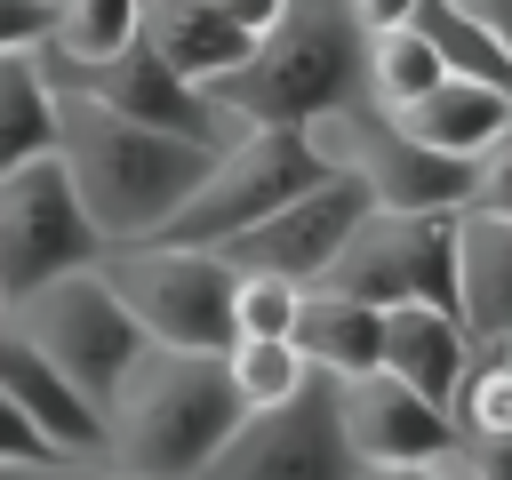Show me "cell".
<instances>
[{
	"mask_svg": "<svg viewBox=\"0 0 512 480\" xmlns=\"http://www.w3.org/2000/svg\"><path fill=\"white\" fill-rule=\"evenodd\" d=\"M96 256H104V240L80 216L56 152H40V160H24V168L0 176V304L48 288L64 272H88Z\"/></svg>",
	"mask_w": 512,
	"mask_h": 480,
	"instance_id": "9c48e42d",
	"label": "cell"
},
{
	"mask_svg": "<svg viewBox=\"0 0 512 480\" xmlns=\"http://www.w3.org/2000/svg\"><path fill=\"white\" fill-rule=\"evenodd\" d=\"M312 288L352 296L368 312H400V304L456 312V216H376L368 208Z\"/></svg>",
	"mask_w": 512,
	"mask_h": 480,
	"instance_id": "ba28073f",
	"label": "cell"
},
{
	"mask_svg": "<svg viewBox=\"0 0 512 480\" xmlns=\"http://www.w3.org/2000/svg\"><path fill=\"white\" fill-rule=\"evenodd\" d=\"M96 272L152 352H224L232 344V264L224 256L128 240V248H104Z\"/></svg>",
	"mask_w": 512,
	"mask_h": 480,
	"instance_id": "277c9868",
	"label": "cell"
},
{
	"mask_svg": "<svg viewBox=\"0 0 512 480\" xmlns=\"http://www.w3.org/2000/svg\"><path fill=\"white\" fill-rule=\"evenodd\" d=\"M216 368H224L240 416H264V408H280V400H296V392L312 384V368H304L288 344H224Z\"/></svg>",
	"mask_w": 512,
	"mask_h": 480,
	"instance_id": "7402d4cb",
	"label": "cell"
},
{
	"mask_svg": "<svg viewBox=\"0 0 512 480\" xmlns=\"http://www.w3.org/2000/svg\"><path fill=\"white\" fill-rule=\"evenodd\" d=\"M456 328L480 352L512 344V224L456 216Z\"/></svg>",
	"mask_w": 512,
	"mask_h": 480,
	"instance_id": "e0dca14e",
	"label": "cell"
},
{
	"mask_svg": "<svg viewBox=\"0 0 512 480\" xmlns=\"http://www.w3.org/2000/svg\"><path fill=\"white\" fill-rule=\"evenodd\" d=\"M56 32V0H0V56H40Z\"/></svg>",
	"mask_w": 512,
	"mask_h": 480,
	"instance_id": "83f0119b",
	"label": "cell"
},
{
	"mask_svg": "<svg viewBox=\"0 0 512 480\" xmlns=\"http://www.w3.org/2000/svg\"><path fill=\"white\" fill-rule=\"evenodd\" d=\"M328 168L312 160V144L296 136V128H240L232 144H216L208 152V168H200V184L184 192V208L152 232L160 248H232L248 224H264L272 208H288L304 184H320Z\"/></svg>",
	"mask_w": 512,
	"mask_h": 480,
	"instance_id": "5b68a950",
	"label": "cell"
},
{
	"mask_svg": "<svg viewBox=\"0 0 512 480\" xmlns=\"http://www.w3.org/2000/svg\"><path fill=\"white\" fill-rule=\"evenodd\" d=\"M304 144H312V160H320L328 176L360 184V200H368L376 216H456V208H464V184H472L464 160L424 152V144L400 136L376 104L328 112L320 128H304Z\"/></svg>",
	"mask_w": 512,
	"mask_h": 480,
	"instance_id": "8992f818",
	"label": "cell"
},
{
	"mask_svg": "<svg viewBox=\"0 0 512 480\" xmlns=\"http://www.w3.org/2000/svg\"><path fill=\"white\" fill-rule=\"evenodd\" d=\"M448 432H480V440H512V360L480 352L464 360L456 392H448Z\"/></svg>",
	"mask_w": 512,
	"mask_h": 480,
	"instance_id": "603a6c76",
	"label": "cell"
},
{
	"mask_svg": "<svg viewBox=\"0 0 512 480\" xmlns=\"http://www.w3.org/2000/svg\"><path fill=\"white\" fill-rule=\"evenodd\" d=\"M456 8H464V16L504 48V64H512V0H456Z\"/></svg>",
	"mask_w": 512,
	"mask_h": 480,
	"instance_id": "1f68e13d",
	"label": "cell"
},
{
	"mask_svg": "<svg viewBox=\"0 0 512 480\" xmlns=\"http://www.w3.org/2000/svg\"><path fill=\"white\" fill-rule=\"evenodd\" d=\"M136 8H152V0H136Z\"/></svg>",
	"mask_w": 512,
	"mask_h": 480,
	"instance_id": "74e56055",
	"label": "cell"
},
{
	"mask_svg": "<svg viewBox=\"0 0 512 480\" xmlns=\"http://www.w3.org/2000/svg\"><path fill=\"white\" fill-rule=\"evenodd\" d=\"M472 360V336L456 328V312H432V304H400V312H376V368L392 384H408L416 400L448 408L456 376Z\"/></svg>",
	"mask_w": 512,
	"mask_h": 480,
	"instance_id": "9a60e30c",
	"label": "cell"
},
{
	"mask_svg": "<svg viewBox=\"0 0 512 480\" xmlns=\"http://www.w3.org/2000/svg\"><path fill=\"white\" fill-rule=\"evenodd\" d=\"M360 24L344 16V0H288L272 16V32L208 88V112H232L240 128H320L360 96Z\"/></svg>",
	"mask_w": 512,
	"mask_h": 480,
	"instance_id": "3957f363",
	"label": "cell"
},
{
	"mask_svg": "<svg viewBox=\"0 0 512 480\" xmlns=\"http://www.w3.org/2000/svg\"><path fill=\"white\" fill-rule=\"evenodd\" d=\"M96 424H104L96 464H112L128 480H200V464L232 440L240 400H232L216 352H152L144 344Z\"/></svg>",
	"mask_w": 512,
	"mask_h": 480,
	"instance_id": "7a4b0ae2",
	"label": "cell"
},
{
	"mask_svg": "<svg viewBox=\"0 0 512 480\" xmlns=\"http://www.w3.org/2000/svg\"><path fill=\"white\" fill-rule=\"evenodd\" d=\"M288 352H296L320 384H352V376L376 368V312L352 304V296L304 288V296H296V320H288Z\"/></svg>",
	"mask_w": 512,
	"mask_h": 480,
	"instance_id": "ac0fdd59",
	"label": "cell"
},
{
	"mask_svg": "<svg viewBox=\"0 0 512 480\" xmlns=\"http://www.w3.org/2000/svg\"><path fill=\"white\" fill-rule=\"evenodd\" d=\"M0 320L104 416V400H112V384L128 376V360L144 352V336L128 328V312L112 304V288H104V272L88 264V272H64V280H48V288H32V296H16V304H0Z\"/></svg>",
	"mask_w": 512,
	"mask_h": 480,
	"instance_id": "52a82bcc",
	"label": "cell"
},
{
	"mask_svg": "<svg viewBox=\"0 0 512 480\" xmlns=\"http://www.w3.org/2000/svg\"><path fill=\"white\" fill-rule=\"evenodd\" d=\"M408 8H416V0H344V16L360 24V40H368V32H400Z\"/></svg>",
	"mask_w": 512,
	"mask_h": 480,
	"instance_id": "4dcf8cb0",
	"label": "cell"
},
{
	"mask_svg": "<svg viewBox=\"0 0 512 480\" xmlns=\"http://www.w3.org/2000/svg\"><path fill=\"white\" fill-rule=\"evenodd\" d=\"M352 480H440L432 464H392V472H352Z\"/></svg>",
	"mask_w": 512,
	"mask_h": 480,
	"instance_id": "836d02e7",
	"label": "cell"
},
{
	"mask_svg": "<svg viewBox=\"0 0 512 480\" xmlns=\"http://www.w3.org/2000/svg\"><path fill=\"white\" fill-rule=\"evenodd\" d=\"M440 480H512V440H480V432H448V448L432 456Z\"/></svg>",
	"mask_w": 512,
	"mask_h": 480,
	"instance_id": "4316f807",
	"label": "cell"
},
{
	"mask_svg": "<svg viewBox=\"0 0 512 480\" xmlns=\"http://www.w3.org/2000/svg\"><path fill=\"white\" fill-rule=\"evenodd\" d=\"M456 216H488V224H512V136L496 152L472 160V184H464V208Z\"/></svg>",
	"mask_w": 512,
	"mask_h": 480,
	"instance_id": "484cf974",
	"label": "cell"
},
{
	"mask_svg": "<svg viewBox=\"0 0 512 480\" xmlns=\"http://www.w3.org/2000/svg\"><path fill=\"white\" fill-rule=\"evenodd\" d=\"M48 104H56V168H64V184H72V200L104 248L152 240L208 168V144L128 128V120H112L64 88H48Z\"/></svg>",
	"mask_w": 512,
	"mask_h": 480,
	"instance_id": "6da1fadb",
	"label": "cell"
},
{
	"mask_svg": "<svg viewBox=\"0 0 512 480\" xmlns=\"http://www.w3.org/2000/svg\"><path fill=\"white\" fill-rule=\"evenodd\" d=\"M208 8H216V16L232 24V32H248V40H264V32H272V16H280L288 0H208Z\"/></svg>",
	"mask_w": 512,
	"mask_h": 480,
	"instance_id": "f546056e",
	"label": "cell"
},
{
	"mask_svg": "<svg viewBox=\"0 0 512 480\" xmlns=\"http://www.w3.org/2000/svg\"><path fill=\"white\" fill-rule=\"evenodd\" d=\"M336 392V432H344V456L360 472H392V464H432L448 448V408L416 400L408 384H392L384 368L352 376V384H328Z\"/></svg>",
	"mask_w": 512,
	"mask_h": 480,
	"instance_id": "4fadbf2b",
	"label": "cell"
},
{
	"mask_svg": "<svg viewBox=\"0 0 512 480\" xmlns=\"http://www.w3.org/2000/svg\"><path fill=\"white\" fill-rule=\"evenodd\" d=\"M432 80H448L440 64H432V48L400 24V32H368V48H360V96L376 104V112H408Z\"/></svg>",
	"mask_w": 512,
	"mask_h": 480,
	"instance_id": "44dd1931",
	"label": "cell"
},
{
	"mask_svg": "<svg viewBox=\"0 0 512 480\" xmlns=\"http://www.w3.org/2000/svg\"><path fill=\"white\" fill-rule=\"evenodd\" d=\"M0 464H16V472H40V464H56V456H48V440H40V432H32V424H24L8 400H0Z\"/></svg>",
	"mask_w": 512,
	"mask_h": 480,
	"instance_id": "f1b7e54d",
	"label": "cell"
},
{
	"mask_svg": "<svg viewBox=\"0 0 512 480\" xmlns=\"http://www.w3.org/2000/svg\"><path fill=\"white\" fill-rule=\"evenodd\" d=\"M0 480H24V472H16V464H0Z\"/></svg>",
	"mask_w": 512,
	"mask_h": 480,
	"instance_id": "e575fe53",
	"label": "cell"
},
{
	"mask_svg": "<svg viewBox=\"0 0 512 480\" xmlns=\"http://www.w3.org/2000/svg\"><path fill=\"white\" fill-rule=\"evenodd\" d=\"M56 152V104L32 56H0V176Z\"/></svg>",
	"mask_w": 512,
	"mask_h": 480,
	"instance_id": "ffe728a7",
	"label": "cell"
},
{
	"mask_svg": "<svg viewBox=\"0 0 512 480\" xmlns=\"http://www.w3.org/2000/svg\"><path fill=\"white\" fill-rule=\"evenodd\" d=\"M384 120H392L400 136H416L424 152L464 160V168L512 136V104H504V88H480V80H432L408 112H384Z\"/></svg>",
	"mask_w": 512,
	"mask_h": 480,
	"instance_id": "2e32d148",
	"label": "cell"
},
{
	"mask_svg": "<svg viewBox=\"0 0 512 480\" xmlns=\"http://www.w3.org/2000/svg\"><path fill=\"white\" fill-rule=\"evenodd\" d=\"M504 104H512V88H504Z\"/></svg>",
	"mask_w": 512,
	"mask_h": 480,
	"instance_id": "8d00e7d4",
	"label": "cell"
},
{
	"mask_svg": "<svg viewBox=\"0 0 512 480\" xmlns=\"http://www.w3.org/2000/svg\"><path fill=\"white\" fill-rule=\"evenodd\" d=\"M360 464L344 456V432H336V392L312 376L296 400L264 408V416H240L232 440L200 464V480H352Z\"/></svg>",
	"mask_w": 512,
	"mask_h": 480,
	"instance_id": "8fae6325",
	"label": "cell"
},
{
	"mask_svg": "<svg viewBox=\"0 0 512 480\" xmlns=\"http://www.w3.org/2000/svg\"><path fill=\"white\" fill-rule=\"evenodd\" d=\"M32 64H40V80H48V88H64V96H80V104H96V112L128 120V128L184 136V144H208V152H216V112H208V96H200V88H184V80H176L144 40L112 48V56H96V64H56V56L40 48Z\"/></svg>",
	"mask_w": 512,
	"mask_h": 480,
	"instance_id": "30bf717a",
	"label": "cell"
},
{
	"mask_svg": "<svg viewBox=\"0 0 512 480\" xmlns=\"http://www.w3.org/2000/svg\"><path fill=\"white\" fill-rule=\"evenodd\" d=\"M0 400H8L40 440H48V456H56V464H88V456H96V440H104L96 408H88V400H80V392L40 360V352H32L8 320H0Z\"/></svg>",
	"mask_w": 512,
	"mask_h": 480,
	"instance_id": "5bb4252c",
	"label": "cell"
},
{
	"mask_svg": "<svg viewBox=\"0 0 512 480\" xmlns=\"http://www.w3.org/2000/svg\"><path fill=\"white\" fill-rule=\"evenodd\" d=\"M296 296H304V288H288V280L232 272V344H288Z\"/></svg>",
	"mask_w": 512,
	"mask_h": 480,
	"instance_id": "d4e9b609",
	"label": "cell"
},
{
	"mask_svg": "<svg viewBox=\"0 0 512 480\" xmlns=\"http://www.w3.org/2000/svg\"><path fill=\"white\" fill-rule=\"evenodd\" d=\"M488 352H504V360H512V344H488Z\"/></svg>",
	"mask_w": 512,
	"mask_h": 480,
	"instance_id": "d590c367",
	"label": "cell"
},
{
	"mask_svg": "<svg viewBox=\"0 0 512 480\" xmlns=\"http://www.w3.org/2000/svg\"><path fill=\"white\" fill-rule=\"evenodd\" d=\"M136 0H56V32H48V56L56 64H96L112 48L136 40Z\"/></svg>",
	"mask_w": 512,
	"mask_h": 480,
	"instance_id": "cb8c5ba5",
	"label": "cell"
},
{
	"mask_svg": "<svg viewBox=\"0 0 512 480\" xmlns=\"http://www.w3.org/2000/svg\"><path fill=\"white\" fill-rule=\"evenodd\" d=\"M24 480H128V472H112V464H40V472H24Z\"/></svg>",
	"mask_w": 512,
	"mask_h": 480,
	"instance_id": "d6a6232c",
	"label": "cell"
},
{
	"mask_svg": "<svg viewBox=\"0 0 512 480\" xmlns=\"http://www.w3.org/2000/svg\"><path fill=\"white\" fill-rule=\"evenodd\" d=\"M368 216V200H360V184H344V176H320V184H304L288 208H272L264 224H248L232 248H216L232 272H256V280H288V288H312L328 264H336V248L352 240V224Z\"/></svg>",
	"mask_w": 512,
	"mask_h": 480,
	"instance_id": "7c38bea8",
	"label": "cell"
},
{
	"mask_svg": "<svg viewBox=\"0 0 512 480\" xmlns=\"http://www.w3.org/2000/svg\"><path fill=\"white\" fill-rule=\"evenodd\" d=\"M408 32L432 48V64L448 72V80H480V88H512V64H504V48L456 8V0H416L408 8Z\"/></svg>",
	"mask_w": 512,
	"mask_h": 480,
	"instance_id": "d6986e66",
	"label": "cell"
}]
</instances>
